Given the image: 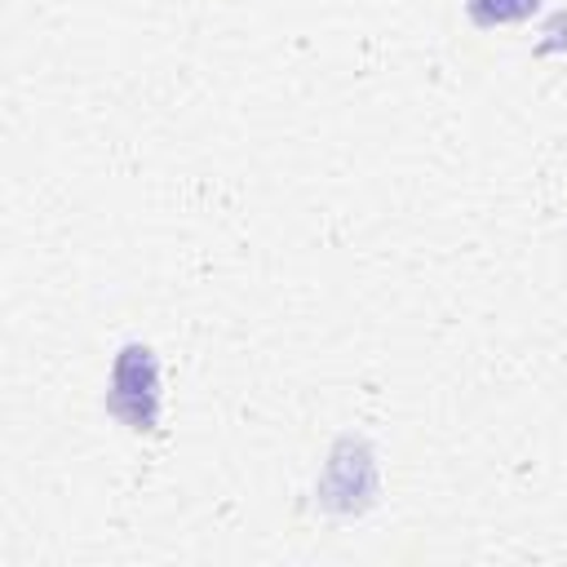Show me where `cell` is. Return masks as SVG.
<instances>
[{"instance_id":"2","label":"cell","mask_w":567,"mask_h":567,"mask_svg":"<svg viewBox=\"0 0 567 567\" xmlns=\"http://www.w3.org/2000/svg\"><path fill=\"white\" fill-rule=\"evenodd\" d=\"M540 9V0H465V13L474 27H509V22H523Z\"/></svg>"},{"instance_id":"1","label":"cell","mask_w":567,"mask_h":567,"mask_svg":"<svg viewBox=\"0 0 567 567\" xmlns=\"http://www.w3.org/2000/svg\"><path fill=\"white\" fill-rule=\"evenodd\" d=\"M106 408L128 425V430H155L159 425V363L151 346L128 341L111 368V390Z\"/></svg>"}]
</instances>
